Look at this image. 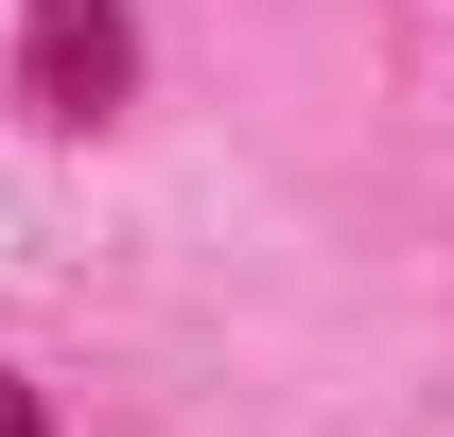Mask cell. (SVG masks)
<instances>
[{
	"instance_id": "1",
	"label": "cell",
	"mask_w": 454,
	"mask_h": 437,
	"mask_svg": "<svg viewBox=\"0 0 454 437\" xmlns=\"http://www.w3.org/2000/svg\"><path fill=\"white\" fill-rule=\"evenodd\" d=\"M35 70H53V106L88 123V106L122 88V18H106V0H53V18H35Z\"/></svg>"
},
{
	"instance_id": "2",
	"label": "cell",
	"mask_w": 454,
	"mask_h": 437,
	"mask_svg": "<svg viewBox=\"0 0 454 437\" xmlns=\"http://www.w3.org/2000/svg\"><path fill=\"white\" fill-rule=\"evenodd\" d=\"M0 437H35V402H18V385H0Z\"/></svg>"
}]
</instances>
